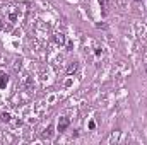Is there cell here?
<instances>
[{
	"mask_svg": "<svg viewBox=\"0 0 147 145\" xmlns=\"http://www.w3.org/2000/svg\"><path fill=\"white\" fill-rule=\"evenodd\" d=\"M135 2H140V0H135Z\"/></svg>",
	"mask_w": 147,
	"mask_h": 145,
	"instance_id": "obj_7",
	"label": "cell"
},
{
	"mask_svg": "<svg viewBox=\"0 0 147 145\" xmlns=\"http://www.w3.org/2000/svg\"><path fill=\"white\" fill-rule=\"evenodd\" d=\"M51 132H53V128H51V126H50V128H48V130H46V133H45V135H48V137H51V135H53V133H51Z\"/></svg>",
	"mask_w": 147,
	"mask_h": 145,
	"instance_id": "obj_6",
	"label": "cell"
},
{
	"mask_svg": "<svg viewBox=\"0 0 147 145\" xmlns=\"http://www.w3.org/2000/svg\"><path fill=\"white\" fill-rule=\"evenodd\" d=\"M57 43H65V38H63V34H57Z\"/></svg>",
	"mask_w": 147,
	"mask_h": 145,
	"instance_id": "obj_5",
	"label": "cell"
},
{
	"mask_svg": "<svg viewBox=\"0 0 147 145\" xmlns=\"http://www.w3.org/2000/svg\"><path fill=\"white\" fill-rule=\"evenodd\" d=\"M0 121H10V114L9 113H0Z\"/></svg>",
	"mask_w": 147,
	"mask_h": 145,
	"instance_id": "obj_4",
	"label": "cell"
},
{
	"mask_svg": "<svg viewBox=\"0 0 147 145\" xmlns=\"http://www.w3.org/2000/svg\"><path fill=\"white\" fill-rule=\"evenodd\" d=\"M77 70V62H72L70 65H69V68H67V73H74Z\"/></svg>",
	"mask_w": 147,
	"mask_h": 145,
	"instance_id": "obj_3",
	"label": "cell"
},
{
	"mask_svg": "<svg viewBox=\"0 0 147 145\" xmlns=\"http://www.w3.org/2000/svg\"><path fill=\"white\" fill-rule=\"evenodd\" d=\"M69 125H70V119L69 118H65V116H62L60 119H58V132H65L67 128H69Z\"/></svg>",
	"mask_w": 147,
	"mask_h": 145,
	"instance_id": "obj_1",
	"label": "cell"
},
{
	"mask_svg": "<svg viewBox=\"0 0 147 145\" xmlns=\"http://www.w3.org/2000/svg\"><path fill=\"white\" fill-rule=\"evenodd\" d=\"M7 84H9V75L7 73H2L0 75V89H5Z\"/></svg>",
	"mask_w": 147,
	"mask_h": 145,
	"instance_id": "obj_2",
	"label": "cell"
}]
</instances>
